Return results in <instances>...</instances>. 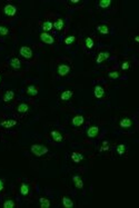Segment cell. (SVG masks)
Instances as JSON below:
<instances>
[{"instance_id":"obj_1","label":"cell","mask_w":139,"mask_h":208,"mask_svg":"<svg viewBox=\"0 0 139 208\" xmlns=\"http://www.w3.org/2000/svg\"><path fill=\"white\" fill-rule=\"evenodd\" d=\"M30 150L35 156L41 157V156H44V155H46L48 152V148L44 146V145H40V144H34V145H31Z\"/></svg>"},{"instance_id":"obj_2","label":"cell","mask_w":139,"mask_h":208,"mask_svg":"<svg viewBox=\"0 0 139 208\" xmlns=\"http://www.w3.org/2000/svg\"><path fill=\"white\" fill-rule=\"evenodd\" d=\"M19 54L21 57H24L25 59H31L32 56H34V52H32V49L28 46H22L20 47L19 49Z\"/></svg>"},{"instance_id":"obj_3","label":"cell","mask_w":139,"mask_h":208,"mask_svg":"<svg viewBox=\"0 0 139 208\" xmlns=\"http://www.w3.org/2000/svg\"><path fill=\"white\" fill-rule=\"evenodd\" d=\"M57 72L60 77L67 76L70 72V66L66 65V64H60L59 66L57 67Z\"/></svg>"},{"instance_id":"obj_4","label":"cell","mask_w":139,"mask_h":208,"mask_svg":"<svg viewBox=\"0 0 139 208\" xmlns=\"http://www.w3.org/2000/svg\"><path fill=\"white\" fill-rule=\"evenodd\" d=\"M4 12H5L6 16H9V17H14L17 14V7L15 5H11V4H8L4 7Z\"/></svg>"},{"instance_id":"obj_5","label":"cell","mask_w":139,"mask_h":208,"mask_svg":"<svg viewBox=\"0 0 139 208\" xmlns=\"http://www.w3.org/2000/svg\"><path fill=\"white\" fill-rule=\"evenodd\" d=\"M40 39H41L42 42H45L47 45H52V44L55 42L54 37L50 35V34H48V32H45V31L40 34Z\"/></svg>"},{"instance_id":"obj_6","label":"cell","mask_w":139,"mask_h":208,"mask_svg":"<svg viewBox=\"0 0 139 208\" xmlns=\"http://www.w3.org/2000/svg\"><path fill=\"white\" fill-rule=\"evenodd\" d=\"M84 122H85V118L82 115H77V116H75L74 118H72V120H71V124H72L74 127H79Z\"/></svg>"},{"instance_id":"obj_7","label":"cell","mask_w":139,"mask_h":208,"mask_svg":"<svg viewBox=\"0 0 139 208\" xmlns=\"http://www.w3.org/2000/svg\"><path fill=\"white\" fill-rule=\"evenodd\" d=\"M50 136L52 138V140L56 142H61L64 140V136H62V134L58 130H52V132H50Z\"/></svg>"},{"instance_id":"obj_8","label":"cell","mask_w":139,"mask_h":208,"mask_svg":"<svg viewBox=\"0 0 139 208\" xmlns=\"http://www.w3.org/2000/svg\"><path fill=\"white\" fill-rule=\"evenodd\" d=\"M110 54L108 51H101L98 54V56H97V59H96V62L97 64H101V62H104L105 60H107L108 58H109Z\"/></svg>"},{"instance_id":"obj_9","label":"cell","mask_w":139,"mask_h":208,"mask_svg":"<svg viewBox=\"0 0 139 208\" xmlns=\"http://www.w3.org/2000/svg\"><path fill=\"white\" fill-rule=\"evenodd\" d=\"M98 134H99V128L97 127V126H91V127H89L88 130H87V136L89 138L97 137Z\"/></svg>"},{"instance_id":"obj_10","label":"cell","mask_w":139,"mask_h":208,"mask_svg":"<svg viewBox=\"0 0 139 208\" xmlns=\"http://www.w3.org/2000/svg\"><path fill=\"white\" fill-rule=\"evenodd\" d=\"M94 95H95V97H96L97 99H100V98H102V97L105 96V89L101 86H99V85L95 86Z\"/></svg>"},{"instance_id":"obj_11","label":"cell","mask_w":139,"mask_h":208,"mask_svg":"<svg viewBox=\"0 0 139 208\" xmlns=\"http://www.w3.org/2000/svg\"><path fill=\"white\" fill-rule=\"evenodd\" d=\"M119 126L121 128H130L133 126V120L130 118H128V117H125V118H123L120 120Z\"/></svg>"},{"instance_id":"obj_12","label":"cell","mask_w":139,"mask_h":208,"mask_svg":"<svg viewBox=\"0 0 139 208\" xmlns=\"http://www.w3.org/2000/svg\"><path fill=\"white\" fill-rule=\"evenodd\" d=\"M16 125H17V120H15V119H7V120L0 122V126L4 128H11Z\"/></svg>"},{"instance_id":"obj_13","label":"cell","mask_w":139,"mask_h":208,"mask_svg":"<svg viewBox=\"0 0 139 208\" xmlns=\"http://www.w3.org/2000/svg\"><path fill=\"white\" fill-rule=\"evenodd\" d=\"M9 65L11 66L12 69L18 70V69H20V67H21V62H20V60L18 59V58L14 57V58H11V59L9 60Z\"/></svg>"},{"instance_id":"obj_14","label":"cell","mask_w":139,"mask_h":208,"mask_svg":"<svg viewBox=\"0 0 139 208\" xmlns=\"http://www.w3.org/2000/svg\"><path fill=\"white\" fill-rule=\"evenodd\" d=\"M72 182L75 183V186L78 188V189H82L84 188V182L80 178V176H78V175L72 176Z\"/></svg>"},{"instance_id":"obj_15","label":"cell","mask_w":139,"mask_h":208,"mask_svg":"<svg viewBox=\"0 0 139 208\" xmlns=\"http://www.w3.org/2000/svg\"><path fill=\"white\" fill-rule=\"evenodd\" d=\"M72 95H74V91H72V90H65V91L61 92L60 99H61L62 101H68L70 98L72 97Z\"/></svg>"},{"instance_id":"obj_16","label":"cell","mask_w":139,"mask_h":208,"mask_svg":"<svg viewBox=\"0 0 139 208\" xmlns=\"http://www.w3.org/2000/svg\"><path fill=\"white\" fill-rule=\"evenodd\" d=\"M61 202H62V206H64L65 208H72L74 207V205H75L74 202H72L69 197H66V196L62 197Z\"/></svg>"},{"instance_id":"obj_17","label":"cell","mask_w":139,"mask_h":208,"mask_svg":"<svg viewBox=\"0 0 139 208\" xmlns=\"http://www.w3.org/2000/svg\"><path fill=\"white\" fill-rule=\"evenodd\" d=\"M29 185L28 184H26V183H22L21 185H20V189H19V192H20V195L21 196H27L28 194H29Z\"/></svg>"},{"instance_id":"obj_18","label":"cell","mask_w":139,"mask_h":208,"mask_svg":"<svg viewBox=\"0 0 139 208\" xmlns=\"http://www.w3.org/2000/svg\"><path fill=\"white\" fill-rule=\"evenodd\" d=\"M71 160L74 162H76V164H78V162H82L84 160V156L80 154V152H72L71 154Z\"/></svg>"},{"instance_id":"obj_19","label":"cell","mask_w":139,"mask_h":208,"mask_svg":"<svg viewBox=\"0 0 139 208\" xmlns=\"http://www.w3.org/2000/svg\"><path fill=\"white\" fill-rule=\"evenodd\" d=\"M27 95H29V96H37L38 95V89H37V87L34 86V85H30V86L27 87Z\"/></svg>"},{"instance_id":"obj_20","label":"cell","mask_w":139,"mask_h":208,"mask_svg":"<svg viewBox=\"0 0 139 208\" xmlns=\"http://www.w3.org/2000/svg\"><path fill=\"white\" fill-rule=\"evenodd\" d=\"M14 97H15V92L12 91V90H7L5 92V95H4V101L5 102L11 101L14 99Z\"/></svg>"},{"instance_id":"obj_21","label":"cell","mask_w":139,"mask_h":208,"mask_svg":"<svg viewBox=\"0 0 139 208\" xmlns=\"http://www.w3.org/2000/svg\"><path fill=\"white\" fill-rule=\"evenodd\" d=\"M64 26H65V22L64 20L61 19V18H58V19H56V21L54 22V27H55L56 30H62V28H64Z\"/></svg>"},{"instance_id":"obj_22","label":"cell","mask_w":139,"mask_h":208,"mask_svg":"<svg viewBox=\"0 0 139 208\" xmlns=\"http://www.w3.org/2000/svg\"><path fill=\"white\" fill-rule=\"evenodd\" d=\"M42 30L45 31V32H48V31H50L52 28H54V24L51 22L50 20H46L44 21V24H42Z\"/></svg>"},{"instance_id":"obj_23","label":"cell","mask_w":139,"mask_h":208,"mask_svg":"<svg viewBox=\"0 0 139 208\" xmlns=\"http://www.w3.org/2000/svg\"><path fill=\"white\" fill-rule=\"evenodd\" d=\"M29 110V106L26 104V102H21L19 104V106L17 108V112H19V114H26V112Z\"/></svg>"},{"instance_id":"obj_24","label":"cell","mask_w":139,"mask_h":208,"mask_svg":"<svg viewBox=\"0 0 139 208\" xmlns=\"http://www.w3.org/2000/svg\"><path fill=\"white\" fill-rule=\"evenodd\" d=\"M97 30L101 35H108L109 34V28L107 25H99L97 27Z\"/></svg>"},{"instance_id":"obj_25","label":"cell","mask_w":139,"mask_h":208,"mask_svg":"<svg viewBox=\"0 0 139 208\" xmlns=\"http://www.w3.org/2000/svg\"><path fill=\"white\" fill-rule=\"evenodd\" d=\"M39 203H40V207L41 208H49L50 207V200L45 197H40Z\"/></svg>"},{"instance_id":"obj_26","label":"cell","mask_w":139,"mask_h":208,"mask_svg":"<svg viewBox=\"0 0 139 208\" xmlns=\"http://www.w3.org/2000/svg\"><path fill=\"white\" fill-rule=\"evenodd\" d=\"M126 149H127L126 145L120 144V145H118L117 148H116V152H117V154H118L119 156H123V155H125V152H126Z\"/></svg>"},{"instance_id":"obj_27","label":"cell","mask_w":139,"mask_h":208,"mask_svg":"<svg viewBox=\"0 0 139 208\" xmlns=\"http://www.w3.org/2000/svg\"><path fill=\"white\" fill-rule=\"evenodd\" d=\"M110 5H111V0H100L98 2V6L100 8H102V9H106V8L110 7Z\"/></svg>"},{"instance_id":"obj_28","label":"cell","mask_w":139,"mask_h":208,"mask_svg":"<svg viewBox=\"0 0 139 208\" xmlns=\"http://www.w3.org/2000/svg\"><path fill=\"white\" fill-rule=\"evenodd\" d=\"M15 206H16V204L12 199H7V200H5L4 204H2V207L4 208H14Z\"/></svg>"},{"instance_id":"obj_29","label":"cell","mask_w":139,"mask_h":208,"mask_svg":"<svg viewBox=\"0 0 139 208\" xmlns=\"http://www.w3.org/2000/svg\"><path fill=\"white\" fill-rule=\"evenodd\" d=\"M85 44H86V47H87L88 49H91V48L94 47V40H92V38L87 37L86 40H85Z\"/></svg>"},{"instance_id":"obj_30","label":"cell","mask_w":139,"mask_h":208,"mask_svg":"<svg viewBox=\"0 0 139 208\" xmlns=\"http://www.w3.org/2000/svg\"><path fill=\"white\" fill-rule=\"evenodd\" d=\"M110 147H109V142H107V140H105L102 144H101V146H100V152H107V150H109Z\"/></svg>"},{"instance_id":"obj_31","label":"cell","mask_w":139,"mask_h":208,"mask_svg":"<svg viewBox=\"0 0 139 208\" xmlns=\"http://www.w3.org/2000/svg\"><path fill=\"white\" fill-rule=\"evenodd\" d=\"M108 77H109L110 79H118L120 77V74L118 71H111L108 74Z\"/></svg>"},{"instance_id":"obj_32","label":"cell","mask_w":139,"mask_h":208,"mask_svg":"<svg viewBox=\"0 0 139 208\" xmlns=\"http://www.w3.org/2000/svg\"><path fill=\"white\" fill-rule=\"evenodd\" d=\"M9 34V29L5 26H0V36H7Z\"/></svg>"},{"instance_id":"obj_33","label":"cell","mask_w":139,"mask_h":208,"mask_svg":"<svg viewBox=\"0 0 139 208\" xmlns=\"http://www.w3.org/2000/svg\"><path fill=\"white\" fill-rule=\"evenodd\" d=\"M75 40H76L75 36H69V37H67L65 39V44L66 45H71L72 42H75Z\"/></svg>"},{"instance_id":"obj_34","label":"cell","mask_w":139,"mask_h":208,"mask_svg":"<svg viewBox=\"0 0 139 208\" xmlns=\"http://www.w3.org/2000/svg\"><path fill=\"white\" fill-rule=\"evenodd\" d=\"M129 68H130L129 61H124V62L121 64V69H123V70H128Z\"/></svg>"},{"instance_id":"obj_35","label":"cell","mask_w":139,"mask_h":208,"mask_svg":"<svg viewBox=\"0 0 139 208\" xmlns=\"http://www.w3.org/2000/svg\"><path fill=\"white\" fill-rule=\"evenodd\" d=\"M4 187H5V182H4V180L0 178V193L4 190Z\"/></svg>"},{"instance_id":"obj_36","label":"cell","mask_w":139,"mask_h":208,"mask_svg":"<svg viewBox=\"0 0 139 208\" xmlns=\"http://www.w3.org/2000/svg\"><path fill=\"white\" fill-rule=\"evenodd\" d=\"M79 2H80L79 0H71V1H70V4H74V5L75 4H79Z\"/></svg>"},{"instance_id":"obj_37","label":"cell","mask_w":139,"mask_h":208,"mask_svg":"<svg viewBox=\"0 0 139 208\" xmlns=\"http://www.w3.org/2000/svg\"><path fill=\"white\" fill-rule=\"evenodd\" d=\"M135 41H136V42H138V41H139V37H138V36H136V37H135Z\"/></svg>"},{"instance_id":"obj_38","label":"cell","mask_w":139,"mask_h":208,"mask_svg":"<svg viewBox=\"0 0 139 208\" xmlns=\"http://www.w3.org/2000/svg\"><path fill=\"white\" fill-rule=\"evenodd\" d=\"M0 82H1V76H0Z\"/></svg>"}]
</instances>
